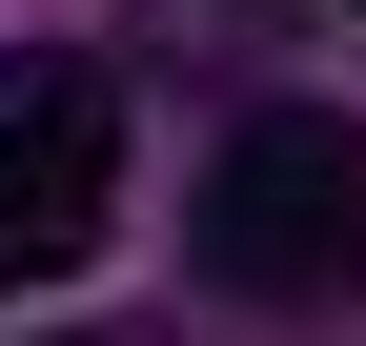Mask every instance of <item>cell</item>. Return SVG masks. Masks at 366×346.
Masks as SVG:
<instances>
[{
  "instance_id": "obj_1",
  "label": "cell",
  "mask_w": 366,
  "mask_h": 346,
  "mask_svg": "<svg viewBox=\"0 0 366 346\" xmlns=\"http://www.w3.org/2000/svg\"><path fill=\"white\" fill-rule=\"evenodd\" d=\"M183 244H204V285H244V306H326V285H366V143H346V102L224 122Z\"/></svg>"
},
{
  "instance_id": "obj_2",
  "label": "cell",
  "mask_w": 366,
  "mask_h": 346,
  "mask_svg": "<svg viewBox=\"0 0 366 346\" xmlns=\"http://www.w3.org/2000/svg\"><path fill=\"white\" fill-rule=\"evenodd\" d=\"M122 224V81L81 41H0V285H81Z\"/></svg>"
},
{
  "instance_id": "obj_3",
  "label": "cell",
  "mask_w": 366,
  "mask_h": 346,
  "mask_svg": "<svg viewBox=\"0 0 366 346\" xmlns=\"http://www.w3.org/2000/svg\"><path fill=\"white\" fill-rule=\"evenodd\" d=\"M264 21H285V0H143L163 61H264Z\"/></svg>"
}]
</instances>
